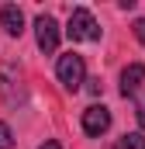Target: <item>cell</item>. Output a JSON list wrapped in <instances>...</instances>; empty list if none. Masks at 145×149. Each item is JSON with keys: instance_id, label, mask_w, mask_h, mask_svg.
Wrapping results in <instances>:
<instances>
[{"instance_id": "obj_3", "label": "cell", "mask_w": 145, "mask_h": 149, "mask_svg": "<svg viewBox=\"0 0 145 149\" xmlns=\"http://www.w3.org/2000/svg\"><path fill=\"white\" fill-rule=\"evenodd\" d=\"M35 38H38V49H41L45 56H52V52L59 49V24H55V17L38 14V21H35Z\"/></svg>"}, {"instance_id": "obj_9", "label": "cell", "mask_w": 145, "mask_h": 149, "mask_svg": "<svg viewBox=\"0 0 145 149\" xmlns=\"http://www.w3.org/2000/svg\"><path fill=\"white\" fill-rule=\"evenodd\" d=\"M131 28H135V38H138V42L145 45V17H138V21H135Z\"/></svg>"}, {"instance_id": "obj_4", "label": "cell", "mask_w": 145, "mask_h": 149, "mask_svg": "<svg viewBox=\"0 0 145 149\" xmlns=\"http://www.w3.org/2000/svg\"><path fill=\"white\" fill-rule=\"evenodd\" d=\"M107 128H110V111L104 104H90V108L83 111V132H86L90 139H100Z\"/></svg>"}, {"instance_id": "obj_6", "label": "cell", "mask_w": 145, "mask_h": 149, "mask_svg": "<svg viewBox=\"0 0 145 149\" xmlns=\"http://www.w3.org/2000/svg\"><path fill=\"white\" fill-rule=\"evenodd\" d=\"M142 83H145V66L142 63H131V66L121 73V94H124V97H135Z\"/></svg>"}, {"instance_id": "obj_5", "label": "cell", "mask_w": 145, "mask_h": 149, "mask_svg": "<svg viewBox=\"0 0 145 149\" xmlns=\"http://www.w3.org/2000/svg\"><path fill=\"white\" fill-rule=\"evenodd\" d=\"M0 28H3L7 35H21V31H24V14H21L17 3H3V7H0Z\"/></svg>"}, {"instance_id": "obj_10", "label": "cell", "mask_w": 145, "mask_h": 149, "mask_svg": "<svg viewBox=\"0 0 145 149\" xmlns=\"http://www.w3.org/2000/svg\"><path fill=\"white\" fill-rule=\"evenodd\" d=\"M86 83H90V94H100V90H104V83H100V80H86Z\"/></svg>"}, {"instance_id": "obj_12", "label": "cell", "mask_w": 145, "mask_h": 149, "mask_svg": "<svg viewBox=\"0 0 145 149\" xmlns=\"http://www.w3.org/2000/svg\"><path fill=\"white\" fill-rule=\"evenodd\" d=\"M38 149H62V146H59L55 139H48V142H41V146H38Z\"/></svg>"}, {"instance_id": "obj_7", "label": "cell", "mask_w": 145, "mask_h": 149, "mask_svg": "<svg viewBox=\"0 0 145 149\" xmlns=\"http://www.w3.org/2000/svg\"><path fill=\"white\" fill-rule=\"evenodd\" d=\"M121 149H145V139L138 132H124L121 135Z\"/></svg>"}, {"instance_id": "obj_11", "label": "cell", "mask_w": 145, "mask_h": 149, "mask_svg": "<svg viewBox=\"0 0 145 149\" xmlns=\"http://www.w3.org/2000/svg\"><path fill=\"white\" fill-rule=\"evenodd\" d=\"M138 125L145 128V97H142V104H138Z\"/></svg>"}, {"instance_id": "obj_1", "label": "cell", "mask_w": 145, "mask_h": 149, "mask_svg": "<svg viewBox=\"0 0 145 149\" xmlns=\"http://www.w3.org/2000/svg\"><path fill=\"white\" fill-rule=\"evenodd\" d=\"M55 73H59V83L76 94L83 83H86V63H83V56H76V52H66V56H59V63H55Z\"/></svg>"}, {"instance_id": "obj_2", "label": "cell", "mask_w": 145, "mask_h": 149, "mask_svg": "<svg viewBox=\"0 0 145 149\" xmlns=\"http://www.w3.org/2000/svg\"><path fill=\"white\" fill-rule=\"evenodd\" d=\"M66 35L72 42H93V38H100V28H97V21H93V14L86 10V7H76L69 14V24H66Z\"/></svg>"}, {"instance_id": "obj_8", "label": "cell", "mask_w": 145, "mask_h": 149, "mask_svg": "<svg viewBox=\"0 0 145 149\" xmlns=\"http://www.w3.org/2000/svg\"><path fill=\"white\" fill-rule=\"evenodd\" d=\"M0 149H14V132L7 121H0Z\"/></svg>"}]
</instances>
